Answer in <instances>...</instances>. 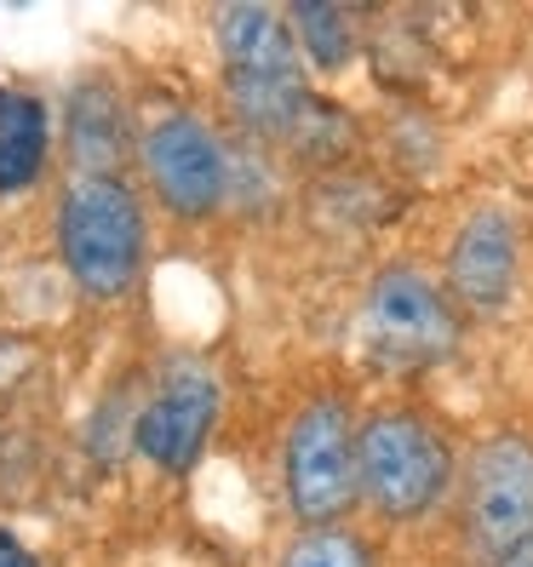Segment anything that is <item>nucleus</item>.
Wrapping results in <instances>:
<instances>
[{
    "mask_svg": "<svg viewBox=\"0 0 533 567\" xmlns=\"http://www.w3.org/2000/svg\"><path fill=\"white\" fill-rule=\"evenodd\" d=\"M213 47H218L229 126L264 150H276V144L287 150L316 110L310 70L298 58L287 12L281 7H218Z\"/></svg>",
    "mask_w": 533,
    "mask_h": 567,
    "instance_id": "f257e3e1",
    "label": "nucleus"
},
{
    "mask_svg": "<svg viewBox=\"0 0 533 567\" xmlns=\"http://www.w3.org/2000/svg\"><path fill=\"white\" fill-rule=\"evenodd\" d=\"M459 453L448 430L413 402L373 408L356 430V493L385 527H419L459 498Z\"/></svg>",
    "mask_w": 533,
    "mask_h": 567,
    "instance_id": "f03ea898",
    "label": "nucleus"
},
{
    "mask_svg": "<svg viewBox=\"0 0 533 567\" xmlns=\"http://www.w3.org/2000/svg\"><path fill=\"white\" fill-rule=\"evenodd\" d=\"M52 241H58V258L70 270V281L86 298H98V305H115L144 276L150 202L121 173L70 178L52 207Z\"/></svg>",
    "mask_w": 533,
    "mask_h": 567,
    "instance_id": "7ed1b4c3",
    "label": "nucleus"
},
{
    "mask_svg": "<svg viewBox=\"0 0 533 567\" xmlns=\"http://www.w3.org/2000/svg\"><path fill=\"white\" fill-rule=\"evenodd\" d=\"M144 195L173 224H213L236 202V144L202 110H161L139 132Z\"/></svg>",
    "mask_w": 533,
    "mask_h": 567,
    "instance_id": "20e7f679",
    "label": "nucleus"
},
{
    "mask_svg": "<svg viewBox=\"0 0 533 567\" xmlns=\"http://www.w3.org/2000/svg\"><path fill=\"white\" fill-rule=\"evenodd\" d=\"M464 344V316L442 276L396 258L361 292V350L379 373H424Z\"/></svg>",
    "mask_w": 533,
    "mask_h": 567,
    "instance_id": "39448f33",
    "label": "nucleus"
},
{
    "mask_svg": "<svg viewBox=\"0 0 533 567\" xmlns=\"http://www.w3.org/2000/svg\"><path fill=\"white\" fill-rule=\"evenodd\" d=\"M356 430L361 419L339 390L310 395L281 436V498L298 527H339L356 505Z\"/></svg>",
    "mask_w": 533,
    "mask_h": 567,
    "instance_id": "423d86ee",
    "label": "nucleus"
},
{
    "mask_svg": "<svg viewBox=\"0 0 533 567\" xmlns=\"http://www.w3.org/2000/svg\"><path fill=\"white\" fill-rule=\"evenodd\" d=\"M459 545L471 567H499L533 539V436L493 430L459 471Z\"/></svg>",
    "mask_w": 533,
    "mask_h": 567,
    "instance_id": "0eeeda50",
    "label": "nucleus"
},
{
    "mask_svg": "<svg viewBox=\"0 0 533 567\" xmlns=\"http://www.w3.org/2000/svg\"><path fill=\"white\" fill-rule=\"evenodd\" d=\"M218 413H224V384L213 367L202 355H166L150 395H144V408L132 413V453L150 471L184 476L207 453Z\"/></svg>",
    "mask_w": 533,
    "mask_h": 567,
    "instance_id": "6e6552de",
    "label": "nucleus"
},
{
    "mask_svg": "<svg viewBox=\"0 0 533 567\" xmlns=\"http://www.w3.org/2000/svg\"><path fill=\"white\" fill-rule=\"evenodd\" d=\"M516 276H522V229L505 207H476L464 213V224L453 229V241L442 252V287L459 305V316L493 321L511 310L516 298Z\"/></svg>",
    "mask_w": 533,
    "mask_h": 567,
    "instance_id": "1a4fd4ad",
    "label": "nucleus"
},
{
    "mask_svg": "<svg viewBox=\"0 0 533 567\" xmlns=\"http://www.w3.org/2000/svg\"><path fill=\"white\" fill-rule=\"evenodd\" d=\"M139 132L144 126H132L121 92L110 81H81L63 97V155H70L75 178L121 173V161L139 155Z\"/></svg>",
    "mask_w": 533,
    "mask_h": 567,
    "instance_id": "9d476101",
    "label": "nucleus"
},
{
    "mask_svg": "<svg viewBox=\"0 0 533 567\" xmlns=\"http://www.w3.org/2000/svg\"><path fill=\"white\" fill-rule=\"evenodd\" d=\"M52 110L47 97L23 92V86H0V202L35 189L47 161H52Z\"/></svg>",
    "mask_w": 533,
    "mask_h": 567,
    "instance_id": "9b49d317",
    "label": "nucleus"
},
{
    "mask_svg": "<svg viewBox=\"0 0 533 567\" xmlns=\"http://www.w3.org/2000/svg\"><path fill=\"white\" fill-rule=\"evenodd\" d=\"M287 12V29L298 41V58L305 70L316 75H339L356 63L361 52V35H356V12L350 7H332V0H298V7H281Z\"/></svg>",
    "mask_w": 533,
    "mask_h": 567,
    "instance_id": "f8f14e48",
    "label": "nucleus"
},
{
    "mask_svg": "<svg viewBox=\"0 0 533 567\" xmlns=\"http://www.w3.org/2000/svg\"><path fill=\"white\" fill-rule=\"evenodd\" d=\"M276 567H379V556L350 522H339V527H298Z\"/></svg>",
    "mask_w": 533,
    "mask_h": 567,
    "instance_id": "ddd939ff",
    "label": "nucleus"
},
{
    "mask_svg": "<svg viewBox=\"0 0 533 567\" xmlns=\"http://www.w3.org/2000/svg\"><path fill=\"white\" fill-rule=\"evenodd\" d=\"M0 567H41V561H35V550H29L12 527H0Z\"/></svg>",
    "mask_w": 533,
    "mask_h": 567,
    "instance_id": "4468645a",
    "label": "nucleus"
},
{
    "mask_svg": "<svg viewBox=\"0 0 533 567\" xmlns=\"http://www.w3.org/2000/svg\"><path fill=\"white\" fill-rule=\"evenodd\" d=\"M499 567H533V539H527L522 550H511V556H505V561H499Z\"/></svg>",
    "mask_w": 533,
    "mask_h": 567,
    "instance_id": "2eb2a0df",
    "label": "nucleus"
}]
</instances>
